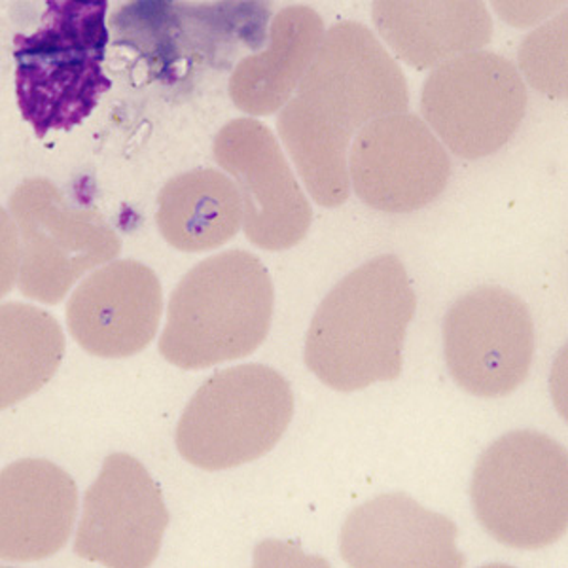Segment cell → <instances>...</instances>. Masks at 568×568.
Returning a JSON list of instances; mask_svg holds the SVG:
<instances>
[{"instance_id": "cell-7", "label": "cell", "mask_w": 568, "mask_h": 568, "mask_svg": "<svg viewBox=\"0 0 568 568\" xmlns=\"http://www.w3.org/2000/svg\"><path fill=\"white\" fill-rule=\"evenodd\" d=\"M527 101V85L510 59L478 50L428 74L420 110L446 150L479 160L510 141L524 122Z\"/></svg>"}, {"instance_id": "cell-4", "label": "cell", "mask_w": 568, "mask_h": 568, "mask_svg": "<svg viewBox=\"0 0 568 568\" xmlns=\"http://www.w3.org/2000/svg\"><path fill=\"white\" fill-rule=\"evenodd\" d=\"M471 506L498 542L540 549L568 527V457L556 439L535 430L506 434L474 468Z\"/></svg>"}, {"instance_id": "cell-10", "label": "cell", "mask_w": 568, "mask_h": 568, "mask_svg": "<svg viewBox=\"0 0 568 568\" xmlns=\"http://www.w3.org/2000/svg\"><path fill=\"white\" fill-rule=\"evenodd\" d=\"M213 154L237 182L243 230L252 245L286 251L305 240L313 209L265 123L254 118L232 120L214 136Z\"/></svg>"}, {"instance_id": "cell-13", "label": "cell", "mask_w": 568, "mask_h": 568, "mask_svg": "<svg viewBox=\"0 0 568 568\" xmlns=\"http://www.w3.org/2000/svg\"><path fill=\"white\" fill-rule=\"evenodd\" d=\"M162 311V284L149 265L116 260L78 284L67 304V324L90 355L128 358L149 347Z\"/></svg>"}, {"instance_id": "cell-18", "label": "cell", "mask_w": 568, "mask_h": 568, "mask_svg": "<svg viewBox=\"0 0 568 568\" xmlns=\"http://www.w3.org/2000/svg\"><path fill=\"white\" fill-rule=\"evenodd\" d=\"M155 222L163 240L179 251L219 248L243 226L240 187L216 169L182 173L158 195Z\"/></svg>"}, {"instance_id": "cell-8", "label": "cell", "mask_w": 568, "mask_h": 568, "mask_svg": "<svg viewBox=\"0 0 568 568\" xmlns=\"http://www.w3.org/2000/svg\"><path fill=\"white\" fill-rule=\"evenodd\" d=\"M296 98L332 128L355 139L379 118L404 114L407 80L368 27L343 21L324 34Z\"/></svg>"}, {"instance_id": "cell-1", "label": "cell", "mask_w": 568, "mask_h": 568, "mask_svg": "<svg viewBox=\"0 0 568 568\" xmlns=\"http://www.w3.org/2000/svg\"><path fill=\"white\" fill-rule=\"evenodd\" d=\"M417 297L398 256L369 260L329 291L305 337V364L326 387L355 393L402 374Z\"/></svg>"}, {"instance_id": "cell-6", "label": "cell", "mask_w": 568, "mask_h": 568, "mask_svg": "<svg viewBox=\"0 0 568 568\" xmlns=\"http://www.w3.org/2000/svg\"><path fill=\"white\" fill-rule=\"evenodd\" d=\"M10 213L20 233L18 286L42 304L65 300L78 278L116 258L122 240L95 209L77 207L48 179L13 190Z\"/></svg>"}, {"instance_id": "cell-11", "label": "cell", "mask_w": 568, "mask_h": 568, "mask_svg": "<svg viewBox=\"0 0 568 568\" xmlns=\"http://www.w3.org/2000/svg\"><path fill=\"white\" fill-rule=\"evenodd\" d=\"M351 187L383 213H414L438 200L452 179V160L425 120L379 118L362 128L349 152Z\"/></svg>"}, {"instance_id": "cell-17", "label": "cell", "mask_w": 568, "mask_h": 568, "mask_svg": "<svg viewBox=\"0 0 568 568\" xmlns=\"http://www.w3.org/2000/svg\"><path fill=\"white\" fill-rule=\"evenodd\" d=\"M324 21L304 4L284 8L273 18L264 52L241 59L230 77V98L251 116L283 110L310 71L323 44Z\"/></svg>"}, {"instance_id": "cell-16", "label": "cell", "mask_w": 568, "mask_h": 568, "mask_svg": "<svg viewBox=\"0 0 568 568\" xmlns=\"http://www.w3.org/2000/svg\"><path fill=\"white\" fill-rule=\"evenodd\" d=\"M382 39L407 65L426 71L491 42V13L478 0H382L372 7Z\"/></svg>"}, {"instance_id": "cell-3", "label": "cell", "mask_w": 568, "mask_h": 568, "mask_svg": "<svg viewBox=\"0 0 568 568\" xmlns=\"http://www.w3.org/2000/svg\"><path fill=\"white\" fill-rule=\"evenodd\" d=\"M106 10L104 0L45 2L33 33L13 37L18 106L40 139L84 122L110 90Z\"/></svg>"}, {"instance_id": "cell-2", "label": "cell", "mask_w": 568, "mask_h": 568, "mask_svg": "<svg viewBox=\"0 0 568 568\" xmlns=\"http://www.w3.org/2000/svg\"><path fill=\"white\" fill-rule=\"evenodd\" d=\"M273 304L270 272L251 252L203 260L171 294L160 353L182 369L245 358L270 334Z\"/></svg>"}, {"instance_id": "cell-20", "label": "cell", "mask_w": 568, "mask_h": 568, "mask_svg": "<svg viewBox=\"0 0 568 568\" xmlns=\"http://www.w3.org/2000/svg\"><path fill=\"white\" fill-rule=\"evenodd\" d=\"M277 130L317 205L334 209L349 200L353 136L315 116L296 95L278 112Z\"/></svg>"}, {"instance_id": "cell-19", "label": "cell", "mask_w": 568, "mask_h": 568, "mask_svg": "<svg viewBox=\"0 0 568 568\" xmlns=\"http://www.w3.org/2000/svg\"><path fill=\"white\" fill-rule=\"evenodd\" d=\"M65 355V336L45 311L26 304L0 310V404L16 406L52 379Z\"/></svg>"}, {"instance_id": "cell-9", "label": "cell", "mask_w": 568, "mask_h": 568, "mask_svg": "<svg viewBox=\"0 0 568 568\" xmlns=\"http://www.w3.org/2000/svg\"><path fill=\"white\" fill-rule=\"evenodd\" d=\"M444 353L455 383L479 398L521 387L535 356V324L524 300L500 286L459 297L444 318Z\"/></svg>"}, {"instance_id": "cell-12", "label": "cell", "mask_w": 568, "mask_h": 568, "mask_svg": "<svg viewBox=\"0 0 568 568\" xmlns=\"http://www.w3.org/2000/svg\"><path fill=\"white\" fill-rule=\"evenodd\" d=\"M168 525L160 485L135 457L112 453L85 491L74 551L104 567H150Z\"/></svg>"}, {"instance_id": "cell-15", "label": "cell", "mask_w": 568, "mask_h": 568, "mask_svg": "<svg viewBox=\"0 0 568 568\" xmlns=\"http://www.w3.org/2000/svg\"><path fill=\"white\" fill-rule=\"evenodd\" d=\"M78 511L74 479L44 459H23L0 474V556L4 562L52 557L71 538Z\"/></svg>"}, {"instance_id": "cell-22", "label": "cell", "mask_w": 568, "mask_h": 568, "mask_svg": "<svg viewBox=\"0 0 568 568\" xmlns=\"http://www.w3.org/2000/svg\"><path fill=\"white\" fill-rule=\"evenodd\" d=\"M568 13L538 27L519 48V67L535 90L548 98H567Z\"/></svg>"}, {"instance_id": "cell-14", "label": "cell", "mask_w": 568, "mask_h": 568, "mask_svg": "<svg viewBox=\"0 0 568 568\" xmlns=\"http://www.w3.org/2000/svg\"><path fill=\"white\" fill-rule=\"evenodd\" d=\"M457 525L404 493L382 495L351 511L339 549L355 568H460Z\"/></svg>"}, {"instance_id": "cell-5", "label": "cell", "mask_w": 568, "mask_h": 568, "mask_svg": "<svg viewBox=\"0 0 568 568\" xmlns=\"http://www.w3.org/2000/svg\"><path fill=\"white\" fill-rule=\"evenodd\" d=\"M294 415L291 383L264 364L222 369L201 385L176 426V449L201 470H230L264 457Z\"/></svg>"}, {"instance_id": "cell-21", "label": "cell", "mask_w": 568, "mask_h": 568, "mask_svg": "<svg viewBox=\"0 0 568 568\" xmlns=\"http://www.w3.org/2000/svg\"><path fill=\"white\" fill-rule=\"evenodd\" d=\"M114 44L128 45L149 61L160 77L186 58L190 40L184 29V4L128 2L110 18Z\"/></svg>"}]
</instances>
